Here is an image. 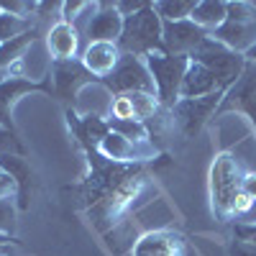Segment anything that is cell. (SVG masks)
Returning <instances> with one entry per match:
<instances>
[{
	"label": "cell",
	"instance_id": "cell-1",
	"mask_svg": "<svg viewBox=\"0 0 256 256\" xmlns=\"http://www.w3.org/2000/svg\"><path fill=\"white\" fill-rule=\"evenodd\" d=\"M210 208L218 220L233 218V200L241 192L244 169L233 152H218L210 164Z\"/></svg>",
	"mask_w": 256,
	"mask_h": 256
},
{
	"label": "cell",
	"instance_id": "cell-2",
	"mask_svg": "<svg viewBox=\"0 0 256 256\" xmlns=\"http://www.w3.org/2000/svg\"><path fill=\"white\" fill-rule=\"evenodd\" d=\"M162 34H164V20L156 16L154 6L148 3L138 13L123 18V34L118 38V49L123 54H131V56H141L144 59L148 54L164 52Z\"/></svg>",
	"mask_w": 256,
	"mask_h": 256
},
{
	"label": "cell",
	"instance_id": "cell-3",
	"mask_svg": "<svg viewBox=\"0 0 256 256\" xmlns=\"http://www.w3.org/2000/svg\"><path fill=\"white\" fill-rule=\"evenodd\" d=\"M144 62H146L148 72H152V80H154L156 98L162 102V108L172 110L180 102L182 80H184V72L190 67V59L187 56H169L164 52H156V54L144 56Z\"/></svg>",
	"mask_w": 256,
	"mask_h": 256
},
{
	"label": "cell",
	"instance_id": "cell-4",
	"mask_svg": "<svg viewBox=\"0 0 256 256\" xmlns=\"http://www.w3.org/2000/svg\"><path fill=\"white\" fill-rule=\"evenodd\" d=\"M192 62H200L205 64V67L216 74L218 84H220V90L226 92L233 82H236L246 67V56L244 54H236V52H230L228 46H223L220 41H216L212 36H208L200 49L190 56Z\"/></svg>",
	"mask_w": 256,
	"mask_h": 256
},
{
	"label": "cell",
	"instance_id": "cell-5",
	"mask_svg": "<svg viewBox=\"0 0 256 256\" xmlns=\"http://www.w3.org/2000/svg\"><path fill=\"white\" fill-rule=\"evenodd\" d=\"M102 88L116 95H134V92H146V95H156V88H154V80H152V72H148L146 62L141 56H131V54H123L118 67L113 70L110 77H105Z\"/></svg>",
	"mask_w": 256,
	"mask_h": 256
},
{
	"label": "cell",
	"instance_id": "cell-6",
	"mask_svg": "<svg viewBox=\"0 0 256 256\" xmlns=\"http://www.w3.org/2000/svg\"><path fill=\"white\" fill-rule=\"evenodd\" d=\"M218 118L223 116H241L256 128V64L246 62L241 77L223 92L218 105Z\"/></svg>",
	"mask_w": 256,
	"mask_h": 256
},
{
	"label": "cell",
	"instance_id": "cell-7",
	"mask_svg": "<svg viewBox=\"0 0 256 256\" xmlns=\"http://www.w3.org/2000/svg\"><path fill=\"white\" fill-rule=\"evenodd\" d=\"M220 100H223V92L208 95V98H195V100H180L169 113H172V118L180 126L184 138H195L202 131V126L218 113Z\"/></svg>",
	"mask_w": 256,
	"mask_h": 256
},
{
	"label": "cell",
	"instance_id": "cell-8",
	"mask_svg": "<svg viewBox=\"0 0 256 256\" xmlns=\"http://www.w3.org/2000/svg\"><path fill=\"white\" fill-rule=\"evenodd\" d=\"M49 80H52V95L59 100H74L80 98V92L84 88H90L92 82H100L98 77H92L84 64L72 59V62H54L49 70Z\"/></svg>",
	"mask_w": 256,
	"mask_h": 256
},
{
	"label": "cell",
	"instance_id": "cell-9",
	"mask_svg": "<svg viewBox=\"0 0 256 256\" xmlns=\"http://www.w3.org/2000/svg\"><path fill=\"white\" fill-rule=\"evenodd\" d=\"M131 256H195L187 238L180 230L156 228L146 230L144 236L131 246Z\"/></svg>",
	"mask_w": 256,
	"mask_h": 256
},
{
	"label": "cell",
	"instance_id": "cell-10",
	"mask_svg": "<svg viewBox=\"0 0 256 256\" xmlns=\"http://www.w3.org/2000/svg\"><path fill=\"white\" fill-rule=\"evenodd\" d=\"M210 34H205L200 26H195L192 20H169L164 24V34H162V44H164V54L169 56H192L200 44Z\"/></svg>",
	"mask_w": 256,
	"mask_h": 256
},
{
	"label": "cell",
	"instance_id": "cell-11",
	"mask_svg": "<svg viewBox=\"0 0 256 256\" xmlns=\"http://www.w3.org/2000/svg\"><path fill=\"white\" fill-rule=\"evenodd\" d=\"M28 92H46V95H52V80L49 77L44 82H34V80H26V77H6V80H0V128L16 134L10 110H13V105L24 95H28Z\"/></svg>",
	"mask_w": 256,
	"mask_h": 256
},
{
	"label": "cell",
	"instance_id": "cell-12",
	"mask_svg": "<svg viewBox=\"0 0 256 256\" xmlns=\"http://www.w3.org/2000/svg\"><path fill=\"white\" fill-rule=\"evenodd\" d=\"M144 187H146L144 174H131V177H126L108 198L100 200V220L118 223V218L126 216V212L134 208L136 200H141Z\"/></svg>",
	"mask_w": 256,
	"mask_h": 256
},
{
	"label": "cell",
	"instance_id": "cell-13",
	"mask_svg": "<svg viewBox=\"0 0 256 256\" xmlns=\"http://www.w3.org/2000/svg\"><path fill=\"white\" fill-rule=\"evenodd\" d=\"M98 154L102 159H110L118 164H131V162H146V159H154L156 156V146L152 141L146 144H134L113 131H108L102 136V141L98 144Z\"/></svg>",
	"mask_w": 256,
	"mask_h": 256
},
{
	"label": "cell",
	"instance_id": "cell-14",
	"mask_svg": "<svg viewBox=\"0 0 256 256\" xmlns=\"http://www.w3.org/2000/svg\"><path fill=\"white\" fill-rule=\"evenodd\" d=\"M123 34V16L116 8V3H98V10L90 16L88 26H84V36L90 44L98 41H108V44H118Z\"/></svg>",
	"mask_w": 256,
	"mask_h": 256
},
{
	"label": "cell",
	"instance_id": "cell-15",
	"mask_svg": "<svg viewBox=\"0 0 256 256\" xmlns=\"http://www.w3.org/2000/svg\"><path fill=\"white\" fill-rule=\"evenodd\" d=\"M44 46L49 52V56L54 62H72L80 54V28L67 24V20H59L46 31Z\"/></svg>",
	"mask_w": 256,
	"mask_h": 256
},
{
	"label": "cell",
	"instance_id": "cell-16",
	"mask_svg": "<svg viewBox=\"0 0 256 256\" xmlns=\"http://www.w3.org/2000/svg\"><path fill=\"white\" fill-rule=\"evenodd\" d=\"M123 52L118 49V44H108V41H98V44H88L80 56V62L84 64V70H88L92 77H98L100 82L105 77H110L113 70L118 67Z\"/></svg>",
	"mask_w": 256,
	"mask_h": 256
},
{
	"label": "cell",
	"instance_id": "cell-17",
	"mask_svg": "<svg viewBox=\"0 0 256 256\" xmlns=\"http://www.w3.org/2000/svg\"><path fill=\"white\" fill-rule=\"evenodd\" d=\"M216 92H223L220 84L216 80L205 64L200 62H192L190 59V67L184 72V80H182V92H180V100H195V98H208V95H216Z\"/></svg>",
	"mask_w": 256,
	"mask_h": 256
},
{
	"label": "cell",
	"instance_id": "cell-18",
	"mask_svg": "<svg viewBox=\"0 0 256 256\" xmlns=\"http://www.w3.org/2000/svg\"><path fill=\"white\" fill-rule=\"evenodd\" d=\"M216 41H220L223 46H228L236 54H246L256 44V24H246V20H226V24L210 34Z\"/></svg>",
	"mask_w": 256,
	"mask_h": 256
},
{
	"label": "cell",
	"instance_id": "cell-19",
	"mask_svg": "<svg viewBox=\"0 0 256 256\" xmlns=\"http://www.w3.org/2000/svg\"><path fill=\"white\" fill-rule=\"evenodd\" d=\"M0 169L18 182V208L26 210L31 200V164L24 159V154H0Z\"/></svg>",
	"mask_w": 256,
	"mask_h": 256
},
{
	"label": "cell",
	"instance_id": "cell-20",
	"mask_svg": "<svg viewBox=\"0 0 256 256\" xmlns=\"http://www.w3.org/2000/svg\"><path fill=\"white\" fill-rule=\"evenodd\" d=\"M190 20L200 26L205 34H216L228 20V3H223V0H200V3H195Z\"/></svg>",
	"mask_w": 256,
	"mask_h": 256
},
{
	"label": "cell",
	"instance_id": "cell-21",
	"mask_svg": "<svg viewBox=\"0 0 256 256\" xmlns=\"http://www.w3.org/2000/svg\"><path fill=\"white\" fill-rule=\"evenodd\" d=\"M36 41H38V31L34 28V31H28L24 36H16V38L6 41V44H0V70H10L16 62H20L28 54V49L36 44Z\"/></svg>",
	"mask_w": 256,
	"mask_h": 256
},
{
	"label": "cell",
	"instance_id": "cell-22",
	"mask_svg": "<svg viewBox=\"0 0 256 256\" xmlns=\"http://www.w3.org/2000/svg\"><path fill=\"white\" fill-rule=\"evenodd\" d=\"M152 6L164 24H169V20H187L195 10V0H159Z\"/></svg>",
	"mask_w": 256,
	"mask_h": 256
},
{
	"label": "cell",
	"instance_id": "cell-23",
	"mask_svg": "<svg viewBox=\"0 0 256 256\" xmlns=\"http://www.w3.org/2000/svg\"><path fill=\"white\" fill-rule=\"evenodd\" d=\"M36 26L31 24V18H20V16H10L0 10V44L16 38V36H24L28 31H34Z\"/></svg>",
	"mask_w": 256,
	"mask_h": 256
},
{
	"label": "cell",
	"instance_id": "cell-24",
	"mask_svg": "<svg viewBox=\"0 0 256 256\" xmlns=\"http://www.w3.org/2000/svg\"><path fill=\"white\" fill-rule=\"evenodd\" d=\"M108 128L113 134L134 141V144H146L148 141V128L141 120H113V118H108Z\"/></svg>",
	"mask_w": 256,
	"mask_h": 256
},
{
	"label": "cell",
	"instance_id": "cell-25",
	"mask_svg": "<svg viewBox=\"0 0 256 256\" xmlns=\"http://www.w3.org/2000/svg\"><path fill=\"white\" fill-rule=\"evenodd\" d=\"M131 98V105H134V113H136V120L146 123V120H152L159 116L162 110V102L156 95H146V92H134V95H128Z\"/></svg>",
	"mask_w": 256,
	"mask_h": 256
},
{
	"label": "cell",
	"instance_id": "cell-26",
	"mask_svg": "<svg viewBox=\"0 0 256 256\" xmlns=\"http://www.w3.org/2000/svg\"><path fill=\"white\" fill-rule=\"evenodd\" d=\"M18 218V210L13 200H0V236H13L16 230V220Z\"/></svg>",
	"mask_w": 256,
	"mask_h": 256
},
{
	"label": "cell",
	"instance_id": "cell-27",
	"mask_svg": "<svg viewBox=\"0 0 256 256\" xmlns=\"http://www.w3.org/2000/svg\"><path fill=\"white\" fill-rule=\"evenodd\" d=\"M108 113H110L113 120H136L134 105H131V98H128V95H116V98L110 100Z\"/></svg>",
	"mask_w": 256,
	"mask_h": 256
},
{
	"label": "cell",
	"instance_id": "cell-28",
	"mask_svg": "<svg viewBox=\"0 0 256 256\" xmlns=\"http://www.w3.org/2000/svg\"><path fill=\"white\" fill-rule=\"evenodd\" d=\"M59 8H62V20H67V24H72L74 26V20L82 16V13H88V10H95L98 8V3H88V0H74V3H59Z\"/></svg>",
	"mask_w": 256,
	"mask_h": 256
},
{
	"label": "cell",
	"instance_id": "cell-29",
	"mask_svg": "<svg viewBox=\"0 0 256 256\" xmlns=\"http://www.w3.org/2000/svg\"><path fill=\"white\" fill-rule=\"evenodd\" d=\"M254 208H256V202L241 190L238 195H236V200H233V216H236V218H248Z\"/></svg>",
	"mask_w": 256,
	"mask_h": 256
},
{
	"label": "cell",
	"instance_id": "cell-30",
	"mask_svg": "<svg viewBox=\"0 0 256 256\" xmlns=\"http://www.w3.org/2000/svg\"><path fill=\"white\" fill-rule=\"evenodd\" d=\"M13 198H18V182L0 169V200H13Z\"/></svg>",
	"mask_w": 256,
	"mask_h": 256
},
{
	"label": "cell",
	"instance_id": "cell-31",
	"mask_svg": "<svg viewBox=\"0 0 256 256\" xmlns=\"http://www.w3.org/2000/svg\"><path fill=\"white\" fill-rule=\"evenodd\" d=\"M233 241H244L256 246V223H236L233 228Z\"/></svg>",
	"mask_w": 256,
	"mask_h": 256
},
{
	"label": "cell",
	"instance_id": "cell-32",
	"mask_svg": "<svg viewBox=\"0 0 256 256\" xmlns=\"http://www.w3.org/2000/svg\"><path fill=\"white\" fill-rule=\"evenodd\" d=\"M10 148H16L18 154L24 152V146H20L18 136H16L13 131H6V128H0V154H10Z\"/></svg>",
	"mask_w": 256,
	"mask_h": 256
},
{
	"label": "cell",
	"instance_id": "cell-33",
	"mask_svg": "<svg viewBox=\"0 0 256 256\" xmlns=\"http://www.w3.org/2000/svg\"><path fill=\"white\" fill-rule=\"evenodd\" d=\"M228 256H256V246L244 244V241H233L228 246Z\"/></svg>",
	"mask_w": 256,
	"mask_h": 256
},
{
	"label": "cell",
	"instance_id": "cell-34",
	"mask_svg": "<svg viewBox=\"0 0 256 256\" xmlns=\"http://www.w3.org/2000/svg\"><path fill=\"white\" fill-rule=\"evenodd\" d=\"M241 190L246 192V195L256 202V169H248V172H244V182H241Z\"/></svg>",
	"mask_w": 256,
	"mask_h": 256
},
{
	"label": "cell",
	"instance_id": "cell-35",
	"mask_svg": "<svg viewBox=\"0 0 256 256\" xmlns=\"http://www.w3.org/2000/svg\"><path fill=\"white\" fill-rule=\"evenodd\" d=\"M13 246H16V238H10V236H0V256H8V254L13 251Z\"/></svg>",
	"mask_w": 256,
	"mask_h": 256
},
{
	"label": "cell",
	"instance_id": "cell-36",
	"mask_svg": "<svg viewBox=\"0 0 256 256\" xmlns=\"http://www.w3.org/2000/svg\"><path fill=\"white\" fill-rule=\"evenodd\" d=\"M244 56H246V62H254V64H256V44H254V46H251Z\"/></svg>",
	"mask_w": 256,
	"mask_h": 256
}]
</instances>
